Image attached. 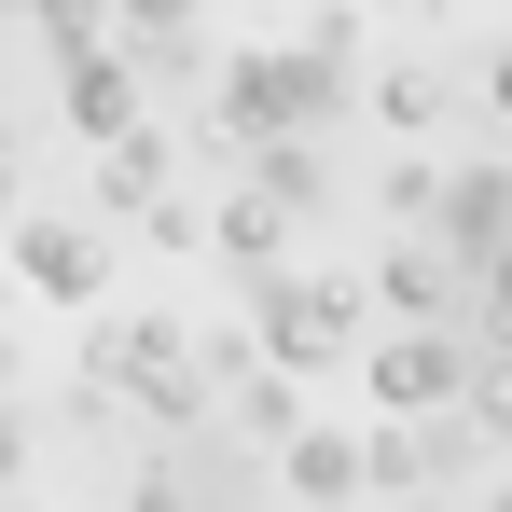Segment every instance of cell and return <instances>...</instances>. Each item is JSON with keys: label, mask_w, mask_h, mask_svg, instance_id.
I'll list each match as a JSON object with an SVG mask.
<instances>
[{"label": "cell", "mask_w": 512, "mask_h": 512, "mask_svg": "<svg viewBox=\"0 0 512 512\" xmlns=\"http://www.w3.org/2000/svg\"><path fill=\"white\" fill-rule=\"evenodd\" d=\"M429 222H443L457 263H499V250H512V167H457L443 194H429Z\"/></svg>", "instance_id": "1"}, {"label": "cell", "mask_w": 512, "mask_h": 512, "mask_svg": "<svg viewBox=\"0 0 512 512\" xmlns=\"http://www.w3.org/2000/svg\"><path fill=\"white\" fill-rule=\"evenodd\" d=\"M263 333H277V360H333V346L360 333V291L305 277V291H277V305H263Z\"/></svg>", "instance_id": "3"}, {"label": "cell", "mask_w": 512, "mask_h": 512, "mask_svg": "<svg viewBox=\"0 0 512 512\" xmlns=\"http://www.w3.org/2000/svg\"><path fill=\"white\" fill-rule=\"evenodd\" d=\"M485 84H499V111H512V42H499V70H485Z\"/></svg>", "instance_id": "7"}, {"label": "cell", "mask_w": 512, "mask_h": 512, "mask_svg": "<svg viewBox=\"0 0 512 512\" xmlns=\"http://www.w3.org/2000/svg\"><path fill=\"white\" fill-rule=\"evenodd\" d=\"M291 485H305V499H346V485H360V443L305 429V443H291Z\"/></svg>", "instance_id": "5"}, {"label": "cell", "mask_w": 512, "mask_h": 512, "mask_svg": "<svg viewBox=\"0 0 512 512\" xmlns=\"http://www.w3.org/2000/svg\"><path fill=\"white\" fill-rule=\"evenodd\" d=\"M70 111H84L97 139H125V70L111 56H70Z\"/></svg>", "instance_id": "6"}, {"label": "cell", "mask_w": 512, "mask_h": 512, "mask_svg": "<svg viewBox=\"0 0 512 512\" xmlns=\"http://www.w3.org/2000/svg\"><path fill=\"white\" fill-rule=\"evenodd\" d=\"M28 277L42 291H97V236L84 222H28Z\"/></svg>", "instance_id": "4"}, {"label": "cell", "mask_w": 512, "mask_h": 512, "mask_svg": "<svg viewBox=\"0 0 512 512\" xmlns=\"http://www.w3.org/2000/svg\"><path fill=\"white\" fill-rule=\"evenodd\" d=\"M374 388H388L402 416H416V402H457V388H471V346L457 333H388L374 346Z\"/></svg>", "instance_id": "2"}]
</instances>
